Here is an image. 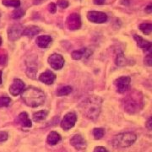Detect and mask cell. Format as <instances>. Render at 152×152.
Masks as SVG:
<instances>
[{"label":"cell","mask_w":152,"mask_h":152,"mask_svg":"<svg viewBox=\"0 0 152 152\" xmlns=\"http://www.w3.org/2000/svg\"><path fill=\"white\" fill-rule=\"evenodd\" d=\"M1 43H2V40H1V37H0V45H1Z\"/></svg>","instance_id":"39"},{"label":"cell","mask_w":152,"mask_h":152,"mask_svg":"<svg viewBox=\"0 0 152 152\" xmlns=\"http://www.w3.org/2000/svg\"><path fill=\"white\" fill-rule=\"evenodd\" d=\"M35 1H42V0H35Z\"/></svg>","instance_id":"40"},{"label":"cell","mask_w":152,"mask_h":152,"mask_svg":"<svg viewBox=\"0 0 152 152\" xmlns=\"http://www.w3.org/2000/svg\"><path fill=\"white\" fill-rule=\"evenodd\" d=\"M40 31H41V30L39 29V27L36 26H31L26 27L23 31L22 35L26 36L27 37H33L34 36H37Z\"/></svg>","instance_id":"18"},{"label":"cell","mask_w":152,"mask_h":152,"mask_svg":"<svg viewBox=\"0 0 152 152\" xmlns=\"http://www.w3.org/2000/svg\"><path fill=\"white\" fill-rule=\"evenodd\" d=\"M134 37L135 41L137 42V45H138L139 48L144 49L145 51H151V43L150 42L143 39L141 37H140L138 35H134Z\"/></svg>","instance_id":"17"},{"label":"cell","mask_w":152,"mask_h":152,"mask_svg":"<svg viewBox=\"0 0 152 152\" xmlns=\"http://www.w3.org/2000/svg\"><path fill=\"white\" fill-rule=\"evenodd\" d=\"M152 119H151V118H150V119L148 120V122H147V124H146V127H147V129H149V130H151V129H152Z\"/></svg>","instance_id":"35"},{"label":"cell","mask_w":152,"mask_h":152,"mask_svg":"<svg viewBox=\"0 0 152 152\" xmlns=\"http://www.w3.org/2000/svg\"><path fill=\"white\" fill-rule=\"evenodd\" d=\"M16 123L18 124H20L24 128H31L32 123L31 119L29 118L26 113H21L16 118Z\"/></svg>","instance_id":"15"},{"label":"cell","mask_w":152,"mask_h":152,"mask_svg":"<svg viewBox=\"0 0 152 152\" xmlns=\"http://www.w3.org/2000/svg\"><path fill=\"white\" fill-rule=\"evenodd\" d=\"M145 64H146V65L149 66V67H151V66L152 65V58L151 53L145 57Z\"/></svg>","instance_id":"30"},{"label":"cell","mask_w":152,"mask_h":152,"mask_svg":"<svg viewBox=\"0 0 152 152\" xmlns=\"http://www.w3.org/2000/svg\"><path fill=\"white\" fill-rule=\"evenodd\" d=\"M77 117L75 113H69L64 116V119L61 122V127L64 130H69L75 125Z\"/></svg>","instance_id":"8"},{"label":"cell","mask_w":152,"mask_h":152,"mask_svg":"<svg viewBox=\"0 0 152 152\" xmlns=\"http://www.w3.org/2000/svg\"><path fill=\"white\" fill-rule=\"evenodd\" d=\"M124 108L129 113H135L142 106V95L140 92H134L129 94L124 99Z\"/></svg>","instance_id":"3"},{"label":"cell","mask_w":152,"mask_h":152,"mask_svg":"<svg viewBox=\"0 0 152 152\" xmlns=\"http://www.w3.org/2000/svg\"><path fill=\"white\" fill-rule=\"evenodd\" d=\"M25 87V84L20 79H15L14 83L10 86V92L12 96H16L18 95H20L23 91Z\"/></svg>","instance_id":"11"},{"label":"cell","mask_w":152,"mask_h":152,"mask_svg":"<svg viewBox=\"0 0 152 152\" xmlns=\"http://www.w3.org/2000/svg\"><path fill=\"white\" fill-rule=\"evenodd\" d=\"M48 64L53 69H54L56 70H58L64 67V59L60 54L54 53V54L51 55L48 58Z\"/></svg>","instance_id":"10"},{"label":"cell","mask_w":152,"mask_h":152,"mask_svg":"<svg viewBox=\"0 0 152 152\" xmlns=\"http://www.w3.org/2000/svg\"><path fill=\"white\" fill-rule=\"evenodd\" d=\"M87 18L90 21L96 24L105 23L107 20V15L101 11H90L87 14Z\"/></svg>","instance_id":"7"},{"label":"cell","mask_w":152,"mask_h":152,"mask_svg":"<svg viewBox=\"0 0 152 152\" xmlns=\"http://www.w3.org/2000/svg\"><path fill=\"white\" fill-rule=\"evenodd\" d=\"M3 4L7 7H14L16 9L20 6V0H3Z\"/></svg>","instance_id":"23"},{"label":"cell","mask_w":152,"mask_h":152,"mask_svg":"<svg viewBox=\"0 0 152 152\" xmlns=\"http://www.w3.org/2000/svg\"><path fill=\"white\" fill-rule=\"evenodd\" d=\"M145 12L148 13V14H151L152 12V5L151 4H149V5L147 6L146 9H145Z\"/></svg>","instance_id":"37"},{"label":"cell","mask_w":152,"mask_h":152,"mask_svg":"<svg viewBox=\"0 0 152 152\" xmlns=\"http://www.w3.org/2000/svg\"><path fill=\"white\" fill-rule=\"evenodd\" d=\"M70 144L71 145H73L78 151L84 150L86 147V141L80 134H76V135L73 136L70 140Z\"/></svg>","instance_id":"12"},{"label":"cell","mask_w":152,"mask_h":152,"mask_svg":"<svg viewBox=\"0 0 152 152\" xmlns=\"http://www.w3.org/2000/svg\"><path fill=\"white\" fill-rule=\"evenodd\" d=\"M48 114V112L46 111V110H42V111H39L37 113H35L33 114V120L35 122H40V121H42L44 120L47 116Z\"/></svg>","instance_id":"20"},{"label":"cell","mask_w":152,"mask_h":152,"mask_svg":"<svg viewBox=\"0 0 152 152\" xmlns=\"http://www.w3.org/2000/svg\"><path fill=\"white\" fill-rule=\"evenodd\" d=\"M127 60L125 58L124 55L123 53H120L116 58V64L118 66H124L126 64Z\"/></svg>","instance_id":"26"},{"label":"cell","mask_w":152,"mask_h":152,"mask_svg":"<svg viewBox=\"0 0 152 152\" xmlns=\"http://www.w3.org/2000/svg\"><path fill=\"white\" fill-rule=\"evenodd\" d=\"M11 102V100L10 97L6 96H1L0 97V107H8Z\"/></svg>","instance_id":"27"},{"label":"cell","mask_w":152,"mask_h":152,"mask_svg":"<svg viewBox=\"0 0 152 152\" xmlns=\"http://www.w3.org/2000/svg\"><path fill=\"white\" fill-rule=\"evenodd\" d=\"M27 71L28 72H30V71H31V73H27L28 76H29L30 78L35 79V76H36V74H37V69L36 68H28Z\"/></svg>","instance_id":"28"},{"label":"cell","mask_w":152,"mask_h":152,"mask_svg":"<svg viewBox=\"0 0 152 152\" xmlns=\"http://www.w3.org/2000/svg\"><path fill=\"white\" fill-rule=\"evenodd\" d=\"M102 100L99 96H92L87 97L80 105L83 114L89 119H96L101 113Z\"/></svg>","instance_id":"1"},{"label":"cell","mask_w":152,"mask_h":152,"mask_svg":"<svg viewBox=\"0 0 152 152\" xmlns=\"http://www.w3.org/2000/svg\"><path fill=\"white\" fill-rule=\"evenodd\" d=\"M57 3H58V5L62 9H65L69 6V2L67 0H58Z\"/></svg>","instance_id":"29"},{"label":"cell","mask_w":152,"mask_h":152,"mask_svg":"<svg viewBox=\"0 0 152 152\" xmlns=\"http://www.w3.org/2000/svg\"><path fill=\"white\" fill-rule=\"evenodd\" d=\"M105 3V0H94V4L96 5H102Z\"/></svg>","instance_id":"36"},{"label":"cell","mask_w":152,"mask_h":152,"mask_svg":"<svg viewBox=\"0 0 152 152\" xmlns=\"http://www.w3.org/2000/svg\"><path fill=\"white\" fill-rule=\"evenodd\" d=\"M1 83H2V72L0 71V85H1Z\"/></svg>","instance_id":"38"},{"label":"cell","mask_w":152,"mask_h":152,"mask_svg":"<svg viewBox=\"0 0 152 152\" xmlns=\"http://www.w3.org/2000/svg\"><path fill=\"white\" fill-rule=\"evenodd\" d=\"M137 136L134 133H123L114 136L113 145L117 148H125L132 145L135 142Z\"/></svg>","instance_id":"4"},{"label":"cell","mask_w":152,"mask_h":152,"mask_svg":"<svg viewBox=\"0 0 152 152\" xmlns=\"http://www.w3.org/2000/svg\"><path fill=\"white\" fill-rule=\"evenodd\" d=\"M140 30L145 35H150L152 31V24L151 23H143L139 26Z\"/></svg>","instance_id":"21"},{"label":"cell","mask_w":152,"mask_h":152,"mask_svg":"<svg viewBox=\"0 0 152 152\" xmlns=\"http://www.w3.org/2000/svg\"><path fill=\"white\" fill-rule=\"evenodd\" d=\"M24 102L31 107H37L42 106L45 102V94L42 91L36 87H28L23 90L21 94Z\"/></svg>","instance_id":"2"},{"label":"cell","mask_w":152,"mask_h":152,"mask_svg":"<svg viewBox=\"0 0 152 152\" xmlns=\"http://www.w3.org/2000/svg\"><path fill=\"white\" fill-rule=\"evenodd\" d=\"M61 140V136L55 131H52L48 136L47 141L50 145H55Z\"/></svg>","instance_id":"19"},{"label":"cell","mask_w":152,"mask_h":152,"mask_svg":"<svg viewBox=\"0 0 152 152\" xmlns=\"http://www.w3.org/2000/svg\"><path fill=\"white\" fill-rule=\"evenodd\" d=\"M8 139V134L4 131H0V142H4L7 140Z\"/></svg>","instance_id":"31"},{"label":"cell","mask_w":152,"mask_h":152,"mask_svg":"<svg viewBox=\"0 0 152 152\" xmlns=\"http://www.w3.org/2000/svg\"><path fill=\"white\" fill-rule=\"evenodd\" d=\"M7 61V57L5 55H0V65H4Z\"/></svg>","instance_id":"34"},{"label":"cell","mask_w":152,"mask_h":152,"mask_svg":"<svg viewBox=\"0 0 152 152\" xmlns=\"http://www.w3.org/2000/svg\"><path fill=\"white\" fill-rule=\"evenodd\" d=\"M104 134H105V129L102 128H96L94 129L93 130V134L96 140H100L103 137Z\"/></svg>","instance_id":"25"},{"label":"cell","mask_w":152,"mask_h":152,"mask_svg":"<svg viewBox=\"0 0 152 152\" xmlns=\"http://www.w3.org/2000/svg\"><path fill=\"white\" fill-rule=\"evenodd\" d=\"M130 81L131 80L129 76H123L117 79L114 82V84L117 87L118 92L124 93L127 91L130 87Z\"/></svg>","instance_id":"6"},{"label":"cell","mask_w":152,"mask_h":152,"mask_svg":"<svg viewBox=\"0 0 152 152\" xmlns=\"http://www.w3.org/2000/svg\"><path fill=\"white\" fill-rule=\"evenodd\" d=\"M23 31H24V28L20 24H15V25L11 26L9 28V30H8L9 39L10 41H12V42L16 41V40H18L19 38L21 37Z\"/></svg>","instance_id":"9"},{"label":"cell","mask_w":152,"mask_h":152,"mask_svg":"<svg viewBox=\"0 0 152 152\" xmlns=\"http://www.w3.org/2000/svg\"><path fill=\"white\" fill-rule=\"evenodd\" d=\"M94 152H108V151L102 146H97L94 149Z\"/></svg>","instance_id":"33"},{"label":"cell","mask_w":152,"mask_h":152,"mask_svg":"<svg viewBox=\"0 0 152 152\" xmlns=\"http://www.w3.org/2000/svg\"><path fill=\"white\" fill-rule=\"evenodd\" d=\"M25 14H26V11L24 10L23 9H21V8H16L12 13V18L15 19V20L16 19H20L23 15H25Z\"/></svg>","instance_id":"24"},{"label":"cell","mask_w":152,"mask_h":152,"mask_svg":"<svg viewBox=\"0 0 152 152\" xmlns=\"http://www.w3.org/2000/svg\"><path fill=\"white\" fill-rule=\"evenodd\" d=\"M48 10L50 13L52 14H54L56 10H57V7H56V4H53V3H51L48 5Z\"/></svg>","instance_id":"32"},{"label":"cell","mask_w":152,"mask_h":152,"mask_svg":"<svg viewBox=\"0 0 152 152\" xmlns=\"http://www.w3.org/2000/svg\"><path fill=\"white\" fill-rule=\"evenodd\" d=\"M72 92V87L69 86H63L59 88L57 91V95L58 96H67L69 94Z\"/></svg>","instance_id":"22"},{"label":"cell","mask_w":152,"mask_h":152,"mask_svg":"<svg viewBox=\"0 0 152 152\" xmlns=\"http://www.w3.org/2000/svg\"><path fill=\"white\" fill-rule=\"evenodd\" d=\"M56 80V75L50 70H47L39 76V80L46 85H52Z\"/></svg>","instance_id":"14"},{"label":"cell","mask_w":152,"mask_h":152,"mask_svg":"<svg viewBox=\"0 0 152 152\" xmlns=\"http://www.w3.org/2000/svg\"><path fill=\"white\" fill-rule=\"evenodd\" d=\"M92 54V51L89 48H81L80 50H76L72 53V58L75 60H80L83 58H89Z\"/></svg>","instance_id":"13"},{"label":"cell","mask_w":152,"mask_h":152,"mask_svg":"<svg viewBox=\"0 0 152 152\" xmlns=\"http://www.w3.org/2000/svg\"><path fill=\"white\" fill-rule=\"evenodd\" d=\"M53 39L50 36H40L37 39V44L41 48H47L52 43Z\"/></svg>","instance_id":"16"},{"label":"cell","mask_w":152,"mask_h":152,"mask_svg":"<svg viewBox=\"0 0 152 152\" xmlns=\"http://www.w3.org/2000/svg\"><path fill=\"white\" fill-rule=\"evenodd\" d=\"M66 26L71 31L78 30L81 26V19L79 14H71L66 20Z\"/></svg>","instance_id":"5"}]
</instances>
